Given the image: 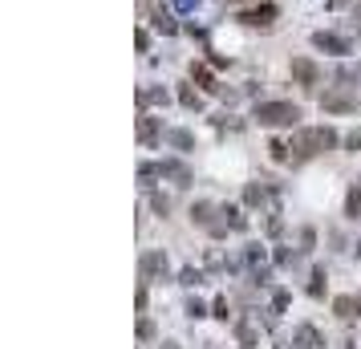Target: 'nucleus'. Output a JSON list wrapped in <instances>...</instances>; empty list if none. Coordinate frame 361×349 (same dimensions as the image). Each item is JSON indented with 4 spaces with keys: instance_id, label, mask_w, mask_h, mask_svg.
<instances>
[{
    "instance_id": "obj_1",
    "label": "nucleus",
    "mask_w": 361,
    "mask_h": 349,
    "mask_svg": "<svg viewBox=\"0 0 361 349\" xmlns=\"http://www.w3.org/2000/svg\"><path fill=\"white\" fill-rule=\"evenodd\" d=\"M337 147V130L333 126H309V130L293 134V150L296 159H312V154H325V150Z\"/></svg>"
},
{
    "instance_id": "obj_2",
    "label": "nucleus",
    "mask_w": 361,
    "mask_h": 349,
    "mask_svg": "<svg viewBox=\"0 0 361 349\" xmlns=\"http://www.w3.org/2000/svg\"><path fill=\"white\" fill-rule=\"evenodd\" d=\"M252 118L260 126H296L300 122V106L296 102H260Z\"/></svg>"
},
{
    "instance_id": "obj_3",
    "label": "nucleus",
    "mask_w": 361,
    "mask_h": 349,
    "mask_svg": "<svg viewBox=\"0 0 361 349\" xmlns=\"http://www.w3.org/2000/svg\"><path fill=\"white\" fill-rule=\"evenodd\" d=\"M321 110L325 114H353L357 110V94H349V90H325L321 94Z\"/></svg>"
},
{
    "instance_id": "obj_4",
    "label": "nucleus",
    "mask_w": 361,
    "mask_h": 349,
    "mask_svg": "<svg viewBox=\"0 0 361 349\" xmlns=\"http://www.w3.org/2000/svg\"><path fill=\"white\" fill-rule=\"evenodd\" d=\"M312 45H317L321 53H333V57H349V53H353V41H349V37L325 33V29H321V33H312Z\"/></svg>"
},
{
    "instance_id": "obj_5",
    "label": "nucleus",
    "mask_w": 361,
    "mask_h": 349,
    "mask_svg": "<svg viewBox=\"0 0 361 349\" xmlns=\"http://www.w3.org/2000/svg\"><path fill=\"white\" fill-rule=\"evenodd\" d=\"M276 17H280L276 4H256V8H244L240 13V25H247V29H272Z\"/></svg>"
},
{
    "instance_id": "obj_6",
    "label": "nucleus",
    "mask_w": 361,
    "mask_h": 349,
    "mask_svg": "<svg viewBox=\"0 0 361 349\" xmlns=\"http://www.w3.org/2000/svg\"><path fill=\"white\" fill-rule=\"evenodd\" d=\"M293 78L305 90H317V82H321V69H317V61H309V57H293Z\"/></svg>"
},
{
    "instance_id": "obj_7",
    "label": "nucleus",
    "mask_w": 361,
    "mask_h": 349,
    "mask_svg": "<svg viewBox=\"0 0 361 349\" xmlns=\"http://www.w3.org/2000/svg\"><path fill=\"white\" fill-rule=\"evenodd\" d=\"M159 175H163V179H175L179 187L191 183V166L179 163V159H163V163H159Z\"/></svg>"
},
{
    "instance_id": "obj_8",
    "label": "nucleus",
    "mask_w": 361,
    "mask_h": 349,
    "mask_svg": "<svg viewBox=\"0 0 361 349\" xmlns=\"http://www.w3.org/2000/svg\"><path fill=\"white\" fill-rule=\"evenodd\" d=\"M321 345H325V337L312 325H296L293 329V349H321Z\"/></svg>"
},
{
    "instance_id": "obj_9",
    "label": "nucleus",
    "mask_w": 361,
    "mask_h": 349,
    "mask_svg": "<svg viewBox=\"0 0 361 349\" xmlns=\"http://www.w3.org/2000/svg\"><path fill=\"white\" fill-rule=\"evenodd\" d=\"M171 272V264H166L163 252H147L142 256V281H150V276H166Z\"/></svg>"
},
{
    "instance_id": "obj_10",
    "label": "nucleus",
    "mask_w": 361,
    "mask_h": 349,
    "mask_svg": "<svg viewBox=\"0 0 361 349\" xmlns=\"http://www.w3.org/2000/svg\"><path fill=\"white\" fill-rule=\"evenodd\" d=\"M333 313L341 317V321H353V317L361 321V293L357 297H337L333 300Z\"/></svg>"
},
{
    "instance_id": "obj_11",
    "label": "nucleus",
    "mask_w": 361,
    "mask_h": 349,
    "mask_svg": "<svg viewBox=\"0 0 361 349\" xmlns=\"http://www.w3.org/2000/svg\"><path fill=\"white\" fill-rule=\"evenodd\" d=\"M159 134H163V122H159V118H150V114L138 118V142H142V147H150Z\"/></svg>"
},
{
    "instance_id": "obj_12",
    "label": "nucleus",
    "mask_w": 361,
    "mask_h": 349,
    "mask_svg": "<svg viewBox=\"0 0 361 349\" xmlns=\"http://www.w3.org/2000/svg\"><path fill=\"white\" fill-rule=\"evenodd\" d=\"M171 102V94H166L163 85H154V90H138V106L147 110V106H166Z\"/></svg>"
},
{
    "instance_id": "obj_13",
    "label": "nucleus",
    "mask_w": 361,
    "mask_h": 349,
    "mask_svg": "<svg viewBox=\"0 0 361 349\" xmlns=\"http://www.w3.org/2000/svg\"><path fill=\"white\" fill-rule=\"evenodd\" d=\"M345 216H361V179H353L349 183V191H345Z\"/></svg>"
},
{
    "instance_id": "obj_14",
    "label": "nucleus",
    "mask_w": 361,
    "mask_h": 349,
    "mask_svg": "<svg viewBox=\"0 0 361 349\" xmlns=\"http://www.w3.org/2000/svg\"><path fill=\"white\" fill-rule=\"evenodd\" d=\"M191 78H195L203 90H212V94H219V85H215V73L207 66H199V61H191Z\"/></svg>"
},
{
    "instance_id": "obj_15",
    "label": "nucleus",
    "mask_w": 361,
    "mask_h": 349,
    "mask_svg": "<svg viewBox=\"0 0 361 349\" xmlns=\"http://www.w3.org/2000/svg\"><path fill=\"white\" fill-rule=\"evenodd\" d=\"M244 203L247 207H264V203H268V187L264 183H247L244 187Z\"/></svg>"
},
{
    "instance_id": "obj_16",
    "label": "nucleus",
    "mask_w": 361,
    "mask_h": 349,
    "mask_svg": "<svg viewBox=\"0 0 361 349\" xmlns=\"http://www.w3.org/2000/svg\"><path fill=\"white\" fill-rule=\"evenodd\" d=\"M235 337H240V345H260V333H256V325H247V321H235Z\"/></svg>"
},
{
    "instance_id": "obj_17",
    "label": "nucleus",
    "mask_w": 361,
    "mask_h": 349,
    "mask_svg": "<svg viewBox=\"0 0 361 349\" xmlns=\"http://www.w3.org/2000/svg\"><path fill=\"white\" fill-rule=\"evenodd\" d=\"M325 281H329L325 268H312V276H309V297H317V300L325 297Z\"/></svg>"
},
{
    "instance_id": "obj_18",
    "label": "nucleus",
    "mask_w": 361,
    "mask_h": 349,
    "mask_svg": "<svg viewBox=\"0 0 361 349\" xmlns=\"http://www.w3.org/2000/svg\"><path fill=\"white\" fill-rule=\"evenodd\" d=\"M154 29H159L163 37H175V33H179V25H175V20H171V13H163V8L154 13Z\"/></svg>"
},
{
    "instance_id": "obj_19",
    "label": "nucleus",
    "mask_w": 361,
    "mask_h": 349,
    "mask_svg": "<svg viewBox=\"0 0 361 349\" xmlns=\"http://www.w3.org/2000/svg\"><path fill=\"white\" fill-rule=\"evenodd\" d=\"M166 142H171V147H179V150H191V147H195L191 130H166Z\"/></svg>"
},
{
    "instance_id": "obj_20",
    "label": "nucleus",
    "mask_w": 361,
    "mask_h": 349,
    "mask_svg": "<svg viewBox=\"0 0 361 349\" xmlns=\"http://www.w3.org/2000/svg\"><path fill=\"white\" fill-rule=\"evenodd\" d=\"M179 102L187 106V110H203V98H199L191 85H183V90H179Z\"/></svg>"
},
{
    "instance_id": "obj_21",
    "label": "nucleus",
    "mask_w": 361,
    "mask_h": 349,
    "mask_svg": "<svg viewBox=\"0 0 361 349\" xmlns=\"http://www.w3.org/2000/svg\"><path fill=\"white\" fill-rule=\"evenodd\" d=\"M224 216H228L231 232H244V228H247V219H244V212H240V207H224Z\"/></svg>"
},
{
    "instance_id": "obj_22",
    "label": "nucleus",
    "mask_w": 361,
    "mask_h": 349,
    "mask_svg": "<svg viewBox=\"0 0 361 349\" xmlns=\"http://www.w3.org/2000/svg\"><path fill=\"white\" fill-rule=\"evenodd\" d=\"M199 281H203V272H199V268H183V272H179L183 288H199Z\"/></svg>"
},
{
    "instance_id": "obj_23",
    "label": "nucleus",
    "mask_w": 361,
    "mask_h": 349,
    "mask_svg": "<svg viewBox=\"0 0 361 349\" xmlns=\"http://www.w3.org/2000/svg\"><path fill=\"white\" fill-rule=\"evenodd\" d=\"M268 150H272V159H276V163H288V150H293V147H284L280 138H272V142H268Z\"/></svg>"
},
{
    "instance_id": "obj_24",
    "label": "nucleus",
    "mask_w": 361,
    "mask_h": 349,
    "mask_svg": "<svg viewBox=\"0 0 361 349\" xmlns=\"http://www.w3.org/2000/svg\"><path fill=\"white\" fill-rule=\"evenodd\" d=\"M187 317H195V321H199V317H207V305L191 297V300H187Z\"/></svg>"
},
{
    "instance_id": "obj_25",
    "label": "nucleus",
    "mask_w": 361,
    "mask_h": 349,
    "mask_svg": "<svg viewBox=\"0 0 361 349\" xmlns=\"http://www.w3.org/2000/svg\"><path fill=\"white\" fill-rule=\"evenodd\" d=\"M312 244H317V232L312 228H300V252H312Z\"/></svg>"
},
{
    "instance_id": "obj_26",
    "label": "nucleus",
    "mask_w": 361,
    "mask_h": 349,
    "mask_svg": "<svg viewBox=\"0 0 361 349\" xmlns=\"http://www.w3.org/2000/svg\"><path fill=\"white\" fill-rule=\"evenodd\" d=\"M150 207H154L159 216H166V212H171V200H166V195H150Z\"/></svg>"
},
{
    "instance_id": "obj_27",
    "label": "nucleus",
    "mask_w": 361,
    "mask_h": 349,
    "mask_svg": "<svg viewBox=\"0 0 361 349\" xmlns=\"http://www.w3.org/2000/svg\"><path fill=\"white\" fill-rule=\"evenodd\" d=\"M284 309H288V293L276 288V297H272V313H284Z\"/></svg>"
},
{
    "instance_id": "obj_28",
    "label": "nucleus",
    "mask_w": 361,
    "mask_h": 349,
    "mask_svg": "<svg viewBox=\"0 0 361 349\" xmlns=\"http://www.w3.org/2000/svg\"><path fill=\"white\" fill-rule=\"evenodd\" d=\"M212 317H219V321H228V297H215V305H212Z\"/></svg>"
},
{
    "instance_id": "obj_29",
    "label": "nucleus",
    "mask_w": 361,
    "mask_h": 349,
    "mask_svg": "<svg viewBox=\"0 0 361 349\" xmlns=\"http://www.w3.org/2000/svg\"><path fill=\"white\" fill-rule=\"evenodd\" d=\"M276 264H280V268H288V264H296V256H293L288 248H276Z\"/></svg>"
},
{
    "instance_id": "obj_30",
    "label": "nucleus",
    "mask_w": 361,
    "mask_h": 349,
    "mask_svg": "<svg viewBox=\"0 0 361 349\" xmlns=\"http://www.w3.org/2000/svg\"><path fill=\"white\" fill-rule=\"evenodd\" d=\"M134 45H138V53H147V49H150V37H147V29H138V33H134Z\"/></svg>"
},
{
    "instance_id": "obj_31",
    "label": "nucleus",
    "mask_w": 361,
    "mask_h": 349,
    "mask_svg": "<svg viewBox=\"0 0 361 349\" xmlns=\"http://www.w3.org/2000/svg\"><path fill=\"white\" fill-rule=\"evenodd\" d=\"M138 337H142V341H150V337H154V325H150L147 317H142V321H138Z\"/></svg>"
},
{
    "instance_id": "obj_32",
    "label": "nucleus",
    "mask_w": 361,
    "mask_h": 349,
    "mask_svg": "<svg viewBox=\"0 0 361 349\" xmlns=\"http://www.w3.org/2000/svg\"><path fill=\"white\" fill-rule=\"evenodd\" d=\"M345 147H349V150H361V130H349V134H345Z\"/></svg>"
},
{
    "instance_id": "obj_33",
    "label": "nucleus",
    "mask_w": 361,
    "mask_h": 349,
    "mask_svg": "<svg viewBox=\"0 0 361 349\" xmlns=\"http://www.w3.org/2000/svg\"><path fill=\"white\" fill-rule=\"evenodd\" d=\"M171 4H175V8H179V13H191V8H195L199 0H171Z\"/></svg>"
},
{
    "instance_id": "obj_34",
    "label": "nucleus",
    "mask_w": 361,
    "mask_h": 349,
    "mask_svg": "<svg viewBox=\"0 0 361 349\" xmlns=\"http://www.w3.org/2000/svg\"><path fill=\"white\" fill-rule=\"evenodd\" d=\"M280 228H284V224H280V216L268 219V235H280Z\"/></svg>"
},
{
    "instance_id": "obj_35",
    "label": "nucleus",
    "mask_w": 361,
    "mask_h": 349,
    "mask_svg": "<svg viewBox=\"0 0 361 349\" xmlns=\"http://www.w3.org/2000/svg\"><path fill=\"white\" fill-rule=\"evenodd\" d=\"M345 78H349L353 85H361V61H357V69H353V73H345Z\"/></svg>"
},
{
    "instance_id": "obj_36",
    "label": "nucleus",
    "mask_w": 361,
    "mask_h": 349,
    "mask_svg": "<svg viewBox=\"0 0 361 349\" xmlns=\"http://www.w3.org/2000/svg\"><path fill=\"white\" fill-rule=\"evenodd\" d=\"M341 4H349V0H329V8H341Z\"/></svg>"
},
{
    "instance_id": "obj_37",
    "label": "nucleus",
    "mask_w": 361,
    "mask_h": 349,
    "mask_svg": "<svg viewBox=\"0 0 361 349\" xmlns=\"http://www.w3.org/2000/svg\"><path fill=\"white\" fill-rule=\"evenodd\" d=\"M163 349H179V345H175V341H163Z\"/></svg>"
}]
</instances>
